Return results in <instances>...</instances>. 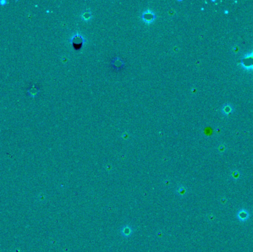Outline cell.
Instances as JSON below:
<instances>
[{"instance_id":"6da1fadb","label":"cell","mask_w":253,"mask_h":252,"mask_svg":"<svg viewBox=\"0 0 253 252\" xmlns=\"http://www.w3.org/2000/svg\"><path fill=\"white\" fill-rule=\"evenodd\" d=\"M84 42V38L79 34H76L73 36L70 40V42L72 44V47L76 50H79L82 47Z\"/></svg>"},{"instance_id":"7a4b0ae2","label":"cell","mask_w":253,"mask_h":252,"mask_svg":"<svg viewBox=\"0 0 253 252\" xmlns=\"http://www.w3.org/2000/svg\"><path fill=\"white\" fill-rule=\"evenodd\" d=\"M141 18H142L143 21L146 23H151L155 19V14L154 13L150 11H144L141 15Z\"/></svg>"},{"instance_id":"3957f363","label":"cell","mask_w":253,"mask_h":252,"mask_svg":"<svg viewBox=\"0 0 253 252\" xmlns=\"http://www.w3.org/2000/svg\"><path fill=\"white\" fill-rule=\"evenodd\" d=\"M111 65L113 67L114 70H122L123 67H124V62L122 61V59L119 58H115L114 59H112V62H111Z\"/></svg>"},{"instance_id":"277c9868","label":"cell","mask_w":253,"mask_h":252,"mask_svg":"<svg viewBox=\"0 0 253 252\" xmlns=\"http://www.w3.org/2000/svg\"><path fill=\"white\" fill-rule=\"evenodd\" d=\"M120 232L121 234L124 237H130L133 234V231L131 226H129V225H125L121 228Z\"/></svg>"},{"instance_id":"5b68a950","label":"cell","mask_w":253,"mask_h":252,"mask_svg":"<svg viewBox=\"0 0 253 252\" xmlns=\"http://www.w3.org/2000/svg\"><path fill=\"white\" fill-rule=\"evenodd\" d=\"M237 217L241 221H245L249 218V213L245 210H241L237 214Z\"/></svg>"},{"instance_id":"8992f818","label":"cell","mask_w":253,"mask_h":252,"mask_svg":"<svg viewBox=\"0 0 253 252\" xmlns=\"http://www.w3.org/2000/svg\"><path fill=\"white\" fill-rule=\"evenodd\" d=\"M175 193L178 194L179 196H183V195H185L187 194V188H185V186H178V188L175 190Z\"/></svg>"},{"instance_id":"52a82bcc","label":"cell","mask_w":253,"mask_h":252,"mask_svg":"<svg viewBox=\"0 0 253 252\" xmlns=\"http://www.w3.org/2000/svg\"><path fill=\"white\" fill-rule=\"evenodd\" d=\"M233 112V107H232L231 106H230V105H228V106H223V113L224 114V115H230L231 112Z\"/></svg>"},{"instance_id":"ba28073f","label":"cell","mask_w":253,"mask_h":252,"mask_svg":"<svg viewBox=\"0 0 253 252\" xmlns=\"http://www.w3.org/2000/svg\"><path fill=\"white\" fill-rule=\"evenodd\" d=\"M224 13H227H227H228V11H224Z\"/></svg>"}]
</instances>
